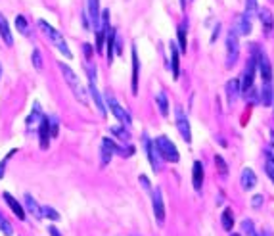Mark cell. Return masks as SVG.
I'll use <instances>...</instances> for the list:
<instances>
[{
    "instance_id": "6da1fadb",
    "label": "cell",
    "mask_w": 274,
    "mask_h": 236,
    "mask_svg": "<svg viewBox=\"0 0 274 236\" xmlns=\"http://www.w3.org/2000/svg\"><path fill=\"white\" fill-rule=\"evenodd\" d=\"M60 65V71H62V75H63V79H65V83H67V87L71 88V92H73V96L83 106H87L88 104V98H87V90H85V87L81 85V81H79V77H77V73H75L73 69L67 65V63H63V62H60L58 63Z\"/></svg>"
},
{
    "instance_id": "7a4b0ae2",
    "label": "cell",
    "mask_w": 274,
    "mask_h": 236,
    "mask_svg": "<svg viewBox=\"0 0 274 236\" xmlns=\"http://www.w3.org/2000/svg\"><path fill=\"white\" fill-rule=\"evenodd\" d=\"M38 27H40V31L48 37V40L58 48V52H62L63 56L67 58V60H71L73 58V54H71V50H69V46H67V42H65V38H63V35L58 31V29H54L50 23H46L44 19H38Z\"/></svg>"
},
{
    "instance_id": "3957f363",
    "label": "cell",
    "mask_w": 274,
    "mask_h": 236,
    "mask_svg": "<svg viewBox=\"0 0 274 236\" xmlns=\"http://www.w3.org/2000/svg\"><path fill=\"white\" fill-rule=\"evenodd\" d=\"M153 146L157 150V154H159V158H163L165 162H171V163H178L180 160V154H178V150L174 146V142L171 138L167 137H157L153 140Z\"/></svg>"
},
{
    "instance_id": "277c9868",
    "label": "cell",
    "mask_w": 274,
    "mask_h": 236,
    "mask_svg": "<svg viewBox=\"0 0 274 236\" xmlns=\"http://www.w3.org/2000/svg\"><path fill=\"white\" fill-rule=\"evenodd\" d=\"M240 56V35L236 29H230L226 35V67H234Z\"/></svg>"
},
{
    "instance_id": "5b68a950",
    "label": "cell",
    "mask_w": 274,
    "mask_h": 236,
    "mask_svg": "<svg viewBox=\"0 0 274 236\" xmlns=\"http://www.w3.org/2000/svg\"><path fill=\"white\" fill-rule=\"evenodd\" d=\"M106 106L110 108V112L113 113V117H117V121L121 125H125V127H131V123H133V119H131V115H129V112L125 110V108H121V104L117 102V100L113 98L112 94L108 92L106 94Z\"/></svg>"
},
{
    "instance_id": "8992f818",
    "label": "cell",
    "mask_w": 274,
    "mask_h": 236,
    "mask_svg": "<svg viewBox=\"0 0 274 236\" xmlns=\"http://www.w3.org/2000/svg\"><path fill=\"white\" fill-rule=\"evenodd\" d=\"M255 58H257V71L261 75L263 83H273V65L269 56L255 46Z\"/></svg>"
},
{
    "instance_id": "52a82bcc",
    "label": "cell",
    "mask_w": 274,
    "mask_h": 236,
    "mask_svg": "<svg viewBox=\"0 0 274 236\" xmlns=\"http://www.w3.org/2000/svg\"><path fill=\"white\" fill-rule=\"evenodd\" d=\"M174 117H176V129H178L182 140L190 144L192 142V129H190V121H188L186 113H184V110L180 106L174 108Z\"/></svg>"
},
{
    "instance_id": "ba28073f",
    "label": "cell",
    "mask_w": 274,
    "mask_h": 236,
    "mask_svg": "<svg viewBox=\"0 0 274 236\" xmlns=\"http://www.w3.org/2000/svg\"><path fill=\"white\" fill-rule=\"evenodd\" d=\"M151 208H153V217H155L157 225L165 223V204H163L161 188H155L151 192Z\"/></svg>"
},
{
    "instance_id": "9c48e42d",
    "label": "cell",
    "mask_w": 274,
    "mask_h": 236,
    "mask_svg": "<svg viewBox=\"0 0 274 236\" xmlns=\"http://www.w3.org/2000/svg\"><path fill=\"white\" fill-rule=\"evenodd\" d=\"M142 142H144V150H146V156H148L149 165H151V171H153V173H159L161 163H159V154H157V150L153 146V140H149L148 135H144V137H142Z\"/></svg>"
},
{
    "instance_id": "30bf717a",
    "label": "cell",
    "mask_w": 274,
    "mask_h": 236,
    "mask_svg": "<svg viewBox=\"0 0 274 236\" xmlns=\"http://www.w3.org/2000/svg\"><path fill=\"white\" fill-rule=\"evenodd\" d=\"M50 115H42L40 121H38V144L40 150H48L50 146Z\"/></svg>"
},
{
    "instance_id": "8fae6325",
    "label": "cell",
    "mask_w": 274,
    "mask_h": 236,
    "mask_svg": "<svg viewBox=\"0 0 274 236\" xmlns=\"http://www.w3.org/2000/svg\"><path fill=\"white\" fill-rule=\"evenodd\" d=\"M113 156H115V142H113L110 137H106L102 140V148H100V162H102V167L110 165Z\"/></svg>"
},
{
    "instance_id": "7c38bea8",
    "label": "cell",
    "mask_w": 274,
    "mask_h": 236,
    "mask_svg": "<svg viewBox=\"0 0 274 236\" xmlns=\"http://www.w3.org/2000/svg\"><path fill=\"white\" fill-rule=\"evenodd\" d=\"M87 15L88 21L94 29L100 27V15H102V10H100V0H87Z\"/></svg>"
},
{
    "instance_id": "4fadbf2b",
    "label": "cell",
    "mask_w": 274,
    "mask_h": 236,
    "mask_svg": "<svg viewBox=\"0 0 274 236\" xmlns=\"http://www.w3.org/2000/svg\"><path fill=\"white\" fill-rule=\"evenodd\" d=\"M2 198H4V202L8 204V208L12 210L13 215H15L19 221H25V215H27V213H25L23 206H21V204H19V202H17L15 198H13L10 192H2Z\"/></svg>"
},
{
    "instance_id": "5bb4252c",
    "label": "cell",
    "mask_w": 274,
    "mask_h": 236,
    "mask_svg": "<svg viewBox=\"0 0 274 236\" xmlns=\"http://www.w3.org/2000/svg\"><path fill=\"white\" fill-rule=\"evenodd\" d=\"M259 19H261V25H263V33L267 35V37H271L274 31V15L273 12L269 10V8H261L259 10Z\"/></svg>"
},
{
    "instance_id": "9a60e30c",
    "label": "cell",
    "mask_w": 274,
    "mask_h": 236,
    "mask_svg": "<svg viewBox=\"0 0 274 236\" xmlns=\"http://www.w3.org/2000/svg\"><path fill=\"white\" fill-rule=\"evenodd\" d=\"M23 208H25V213H31L35 219H42V210L38 206V202L31 194H25L23 196Z\"/></svg>"
},
{
    "instance_id": "2e32d148",
    "label": "cell",
    "mask_w": 274,
    "mask_h": 236,
    "mask_svg": "<svg viewBox=\"0 0 274 236\" xmlns=\"http://www.w3.org/2000/svg\"><path fill=\"white\" fill-rule=\"evenodd\" d=\"M88 92H90V96H92V100H94V104H96V108H98V112L102 117H106V102H104V98L100 96L98 88H96V81H90L88 83Z\"/></svg>"
},
{
    "instance_id": "e0dca14e",
    "label": "cell",
    "mask_w": 274,
    "mask_h": 236,
    "mask_svg": "<svg viewBox=\"0 0 274 236\" xmlns=\"http://www.w3.org/2000/svg\"><path fill=\"white\" fill-rule=\"evenodd\" d=\"M240 92H242L240 79H230V81L226 83V98H228V104H230V106L240 98Z\"/></svg>"
},
{
    "instance_id": "ac0fdd59",
    "label": "cell",
    "mask_w": 274,
    "mask_h": 236,
    "mask_svg": "<svg viewBox=\"0 0 274 236\" xmlns=\"http://www.w3.org/2000/svg\"><path fill=\"white\" fill-rule=\"evenodd\" d=\"M192 185H194L196 192H201V187H203V163L201 162H194V167H192Z\"/></svg>"
},
{
    "instance_id": "d6986e66",
    "label": "cell",
    "mask_w": 274,
    "mask_h": 236,
    "mask_svg": "<svg viewBox=\"0 0 274 236\" xmlns=\"http://www.w3.org/2000/svg\"><path fill=\"white\" fill-rule=\"evenodd\" d=\"M259 102H261L263 106H273L274 104L273 83H263L261 90H259Z\"/></svg>"
},
{
    "instance_id": "ffe728a7",
    "label": "cell",
    "mask_w": 274,
    "mask_h": 236,
    "mask_svg": "<svg viewBox=\"0 0 274 236\" xmlns=\"http://www.w3.org/2000/svg\"><path fill=\"white\" fill-rule=\"evenodd\" d=\"M240 185H242L244 190H251V188L257 185V177L253 173V169L246 167V169L242 171V175H240Z\"/></svg>"
},
{
    "instance_id": "44dd1931",
    "label": "cell",
    "mask_w": 274,
    "mask_h": 236,
    "mask_svg": "<svg viewBox=\"0 0 274 236\" xmlns=\"http://www.w3.org/2000/svg\"><path fill=\"white\" fill-rule=\"evenodd\" d=\"M0 37L6 42V46H12L13 44V35L10 31V25H8V19L4 17V13L0 12Z\"/></svg>"
},
{
    "instance_id": "7402d4cb",
    "label": "cell",
    "mask_w": 274,
    "mask_h": 236,
    "mask_svg": "<svg viewBox=\"0 0 274 236\" xmlns=\"http://www.w3.org/2000/svg\"><path fill=\"white\" fill-rule=\"evenodd\" d=\"M169 50H171V71H173V79H178V75H180V60H178L180 50H178V46L174 42L169 44Z\"/></svg>"
},
{
    "instance_id": "603a6c76",
    "label": "cell",
    "mask_w": 274,
    "mask_h": 236,
    "mask_svg": "<svg viewBox=\"0 0 274 236\" xmlns=\"http://www.w3.org/2000/svg\"><path fill=\"white\" fill-rule=\"evenodd\" d=\"M238 31V35H249L251 33V19H249L246 13H240L236 17V27H234Z\"/></svg>"
},
{
    "instance_id": "cb8c5ba5",
    "label": "cell",
    "mask_w": 274,
    "mask_h": 236,
    "mask_svg": "<svg viewBox=\"0 0 274 236\" xmlns=\"http://www.w3.org/2000/svg\"><path fill=\"white\" fill-rule=\"evenodd\" d=\"M115 38H117V31L110 27L108 33H106V46H108V62H113V56H115Z\"/></svg>"
},
{
    "instance_id": "d4e9b609",
    "label": "cell",
    "mask_w": 274,
    "mask_h": 236,
    "mask_svg": "<svg viewBox=\"0 0 274 236\" xmlns=\"http://www.w3.org/2000/svg\"><path fill=\"white\" fill-rule=\"evenodd\" d=\"M138 73H140L138 52H137V46L133 44V94H138Z\"/></svg>"
},
{
    "instance_id": "484cf974",
    "label": "cell",
    "mask_w": 274,
    "mask_h": 236,
    "mask_svg": "<svg viewBox=\"0 0 274 236\" xmlns=\"http://www.w3.org/2000/svg\"><path fill=\"white\" fill-rule=\"evenodd\" d=\"M221 225H223L224 231H232V227H234V213L230 208H224L223 210V215H221Z\"/></svg>"
},
{
    "instance_id": "4316f807",
    "label": "cell",
    "mask_w": 274,
    "mask_h": 236,
    "mask_svg": "<svg viewBox=\"0 0 274 236\" xmlns=\"http://www.w3.org/2000/svg\"><path fill=\"white\" fill-rule=\"evenodd\" d=\"M155 102H157V108H159L161 115L167 117V115H169V98H167V94H165V92H159V94L155 96Z\"/></svg>"
},
{
    "instance_id": "83f0119b",
    "label": "cell",
    "mask_w": 274,
    "mask_h": 236,
    "mask_svg": "<svg viewBox=\"0 0 274 236\" xmlns=\"http://www.w3.org/2000/svg\"><path fill=\"white\" fill-rule=\"evenodd\" d=\"M42 115H44V113H42V108H40V104H38V102H35V104H33V110H31L29 117H27V125L40 121V117H42Z\"/></svg>"
},
{
    "instance_id": "f1b7e54d",
    "label": "cell",
    "mask_w": 274,
    "mask_h": 236,
    "mask_svg": "<svg viewBox=\"0 0 274 236\" xmlns=\"http://www.w3.org/2000/svg\"><path fill=\"white\" fill-rule=\"evenodd\" d=\"M176 35H178V50H180V52H186V25L184 23L178 25Z\"/></svg>"
},
{
    "instance_id": "f546056e",
    "label": "cell",
    "mask_w": 274,
    "mask_h": 236,
    "mask_svg": "<svg viewBox=\"0 0 274 236\" xmlns=\"http://www.w3.org/2000/svg\"><path fill=\"white\" fill-rule=\"evenodd\" d=\"M257 12H259V4H257V0H246V10H244V13L248 15L251 21H253V17H255V13Z\"/></svg>"
},
{
    "instance_id": "4dcf8cb0",
    "label": "cell",
    "mask_w": 274,
    "mask_h": 236,
    "mask_svg": "<svg viewBox=\"0 0 274 236\" xmlns=\"http://www.w3.org/2000/svg\"><path fill=\"white\" fill-rule=\"evenodd\" d=\"M242 235L244 236H259L257 235V231H255V225L251 219H244L242 221Z\"/></svg>"
},
{
    "instance_id": "1f68e13d",
    "label": "cell",
    "mask_w": 274,
    "mask_h": 236,
    "mask_svg": "<svg viewBox=\"0 0 274 236\" xmlns=\"http://www.w3.org/2000/svg\"><path fill=\"white\" fill-rule=\"evenodd\" d=\"M15 27H17V31L21 33V35H29V23H27V17L25 15H15Z\"/></svg>"
},
{
    "instance_id": "d6a6232c",
    "label": "cell",
    "mask_w": 274,
    "mask_h": 236,
    "mask_svg": "<svg viewBox=\"0 0 274 236\" xmlns=\"http://www.w3.org/2000/svg\"><path fill=\"white\" fill-rule=\"evenodd\" d=\"M110 131H112L117 138H121V140H129V138H131V133L125 129V125H113Z\"/></svg>"
},
{
    "instance_id": "836d02e7",
    "label": "cell",
    "mask_w": 274,
    "mask_h": 236,
    "mask_svg": "<svg viewBox=\"0 0 274 236\" xmlns=\"http://www.w3.org/2000/svg\"><path fill=\"white\" fill-rule=\"evenodd\" d=\"M40 210H42V217H46L50 221H60V213L56 212L52 206H40Z\"/></svg>"
},
{
    "instance_id": "e575fe53",
    "label": "cell",
    "mask_w": 274,
    "mask_h": 236,
    "mask_svg": "<svg viewBox=\"0 0 274 236\" xmlns=\"http://www.w3.org/2000/svg\"><path fill=\"white\" fill-rule=\"evenodd\" d=\"M0 233L4 236H13V227L10 225V221L0 213Z\"/></svg>"
},
{
    "instance_id": "d590c367",
    "label": "cell",
    "mask_w": 274,
    "mask_h": 236,
    "mask_svg": "<svg viewBox=\"0 0 274 236\" xmlns=\"http://www.w3.org/2000/svg\"><path fill=\"white\" fill-rule=\"evenodd\" d=\"M15 154H17V148L10 150V152L6 154V158H4L2 162H0V179H4V173H6V165H8V162L12 160V158L15 156Z\"/></svg>"
},
{
    "instance_id": "8d00e7d4",
    "label": "cell",
    "mask_w": 274,
    "mask_h": 236,
    "mask_svg": "<svg viewBox=\"0 0 274 236\" xmlns=\"http://www.w3.org/2000/svg\"><path fill=\"white\" fill-rule=\"evenodd\" d=\"M31 62H33V65H35L37 71H42V56H40V50L38 48L33 50V54H31Z\"/></svg>"
},
{
    "instance_id": "74e56055",
    "label": "cell",
    "mask_w": 274,
    "mask_h": 236,
    "mask_svg": "<svg viewBox=\"0 0 274 236\" xmlns=\"http://www.w3.org/2000/svg\"><path fill=\"white\" fill-rule=\"evenodd\" d=\"M58 133H60V121L56 115H50V135H52V138L58 137Z\"/></svg>"
},
{
    "instance_id": "f35d334b",
    "label": "cell",
    "mask_w": 274,
    "mask_h": 236,
    "mask_svg": "<svg viewBox=\"0 0 274 236\" xmlns=\"http://www.w3.org/2000/svg\"><path fill=\"white\" fill-rule=\"evenodd\" d=\"M215 163H217V167H219V171L223 177L228 175V167H226V162L223 160V156H215Z\"/></svg>"
},
{
    "instance_id": "ab89813d",
    "label": "cell",
    "mask_w": 274,
    "mask_h": 236,
    "mask_svg": "<svg viewBox=\"0 0 274 236\" xmlns=\"http://www.w3.org/2000/svg\"><path fill=\"white\" fill-rule=\"evenodd\" d=\"M265 173H267V177L274 183V162L271 160V158H267V163H265Z\"/></svg>"
},
{
    "instance_id": "60d3db41",
    "label": "cell",
    "mask_w": 274,
    "mask_h": 236,
    "mask_svg": "<svg viewBox=\"0 0 274 236\" xmlns=\"http://www.w3.org/2000/svg\"><path fill=\"white\" fill-rule=\"evenodd\" d=\"M263 206V194H255L253 198H251V208L253 210H259Z\"/></svg>"
},
{
    "instance_id": "b9f144b4",
    "label": "cell",
    "mask_w": 274,
    "mask_h": 236,
    "mask_svg": "<svg viewBox=\"0 0 274 236\" xmlns=\"http://www.w3.org/2000/svg\"><path fill=\"white\" fill-rule=\"evenodd\" d=\"M267 158H271V160L274 162V135H273V144L267 148Z\"/></svg>"
},
{
    "instance_id": "7bdbcfd3",
    "label": "cell",
    "mask_w": 274,
    "mask_h": 236,
    "mask_svg": "<svg viewBox=\"0 0 274 236\" xmlns=\"http://www.w3.org/2000/svg\"><path fill=\"white\" fill-rule=\"evenodd\" d=\"M83 50H85L87 60H90V58H92V46H90V44H83Z\"/></svg>"
},
{
    "instance_id": "ee69618b",
    "label": "cell",
    "mask_w": 274,
    "mask_h": 236,
    "mask_svg": "<svg viewBox=\"0 0 274 236\" xmlns=\"http://www.w3.org/2000/svg\"><path fill=\"white\" fill-rule=\"evenodd\" d=\"M48 233H50V236H62V233H60V231H58L54 225H50V227H48Z\"/></svg>"
},
{
    "instance_id": "f6af8a7d",
    "label": "cell",
    "mask_w": 274,
    "mask_h": 236,
    "mask_svg": "<svg viewBox=\"0 0 274 236\" xmlns=\"http://www.w3.org/2000/svg\"><path fill=\"white\" fill-rule=\"evenodd\" d=\"M219 31H221V25L217 23V27H215V31H213V37H211V42H215V38L219 37Z\"/></svg>"
},
{
    "instance_id": "bcb514c9",
    "label": "cell",
    "mask_w": 274,
    "mask_h": 236,
    "mask_svg": "<svg viewBox=\"0 0 274 236\" xmlns=\"http://www.w3.org/2000/svg\"><path fill=\"white\" fill-rule=\"evenodd\" d=\"M140 183H142V185H144V188H149L148 179H146V177H144V175H142V177H140Z\"/></svg>"
},
{
    "instance_id": "7dc6e473",
    "label": "cell",
    "mask_w": 274,
    "mask_h": 236,
    "mask_svg": "<svg viewBox=\"0 0 274 236\" xmlns=\"http://www.w3.org/2000/svg\"><path fill=\"white\" fill-rule=\"evenodd\" d=\"M184 4H186V0H180V6H182V8H184Z\"/></svg>"
},
{
    "instance_id": "c3c4849f",
    "label": "cell",
    "mask_w": 274,
    "mask_h": 236,
    "mask_svg": "<svg viewBox=\"0 0 274 236\" xmlns=\"http://www.w3.org/2000/svg\"><path fill=\"white\" fill-rule=\"evenodd\" d=\"M0 77H2V65H0Z\"/></svg>"
},
{
    "instance_id": "681fc988",
    "label": "cell",
    "mask_w": 274,
    "mask_h": 236,
    "mask_svg": "<svg viewBox=\"0 0 274 236\" xmlns=\"http://www.w3.org/2000/svg\"><path fill=\"white\" fill-rule=\"evenodd\" d=\"M230 236H240V235H230Z\"/></svg>"
}]
</instances>
